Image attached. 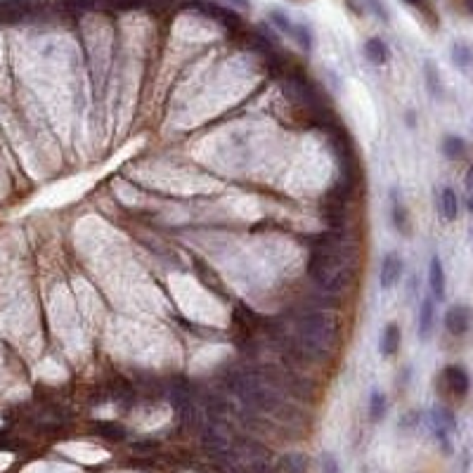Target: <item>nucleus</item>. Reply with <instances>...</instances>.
I'll return each instance as SVG.
<instances>
[{
    "label": "nucleus",
    "instance_id": "412c9836",
    "mask_svg": "<svg viewBox=\"0 0 473 473\" xmlns=\"http://www.w3.org/2000/svg\"><path fill=\"white\" fill-rule=\"evenodd\" d=\"M270 22H273V24L280 28V31H284V33H293V26L296 24H291L289 19H286V15H282L280 10H273V12H270Z\"/></svg>",
    "mask_w": 473,
    "mask_h": 473
},
{
    "label": "nucleus",
    "instance_id": "393cba45",
    "mask_svg": "<svg viewBox=\"0 0 473 473\" xmlns=\"http://www.w3.org/2000/svg\"><path fill=\"white\" fill-rule=\"evenodd\" d=\"M405 3H407V5H412V8L421 10V12H426V15L433 17V8H431V0H405Z\"/></svg>",
    "mask_w": 473,
    "mask_h": 473
},
{
    "label": "nucleus",
    "instance_id": "0eeeda50",
    "mask_svg": "<svg viewBox=\"0 0 473 473\" xmlns=\"http://www.w3.org/2000/svg\"><path fill=\"white\" fill-rule=\"evenodd\" d=\"M171 400H173V407H175V412L180 414L182 421H192L194 414H197V407H194V395H192V388H189L187 381H182V379H178V381L171 384Z\"/></svg>",
    "mask_w": 473,
    "mask_h": 473
},
{
    "label": "nucleus",
    "instance_id": "5701e85b",
    "mask_svg": "<svg viewBox=\"0 0 473 473\" xmlns=\"http://www.w3.org/2000/svg\"><path fill=\"white\" fill-rule=\"evenodd\" d=\"M426 78H429L426 80V83H429V90L438 97L440 95V83H438V71L433 64H426Z\"/></svg>",
    "mask_w": 473,
    "mask_h": 473
},
{
    "label": "nucleus",
    "instance_id": "a211bd4d",
    "mask_svg": "<svg viewBox=\"0 0 473 473\" xmlns=\"http://www.w3.org/2000/svg\"><path fill=\"white\" fill-rule=\"evenodd\" d=\"M393 225L397 227V232L402 234H409V216H407V209L397 201V197L393 194Z\"/></svg>",
    "mask_w": 473,
    "mask_h": 473
},
{
    "label": "nucleus",
    "instance_id": "20e7f679",
    "mask_svg": "<svg viewBox=\"0 0 473 473\" xmlns=\"http://www.w3.org/2000/svg\"><path fill=\"white\" fill-rule=\"evenodd\" d=\"M438 384H440L438 388H440L447 397H454V400L466 397V393H469V388H471L469 372L459 365H447L445 369H442Z\"/></svg>",
    "mask_w": 473,
    "mask_h": 473
},
{
    "label": "nucleus",
    "instance_id": "9d476101",
    "mask_svg": "<svg viewBox=\"0 0 473 473\" xmlns=\"http://www.w3.org/2000/svg\"><path fill=\"white\" fill-rule=\"evenodd\" d=\"M433 325H436V305L433 298H424L419 308V338H429L433 334Z\"/></svg>",
    "mask_w": 473,
    "mask_h": 473
},
{
    "label": "nucleus",
    "instance_id": "4468645a",
    "mask_svg": "<svg viewBox=\"0 0 473 473\" xmlns=\"http://www.w3.org/2000/svg\"><path fill=\"white\" fill-rule=\"evenodd\" d=\"M440 213L445 221H454L459 216V199L452 187H445L440 192Z\"/></svg>",
    "mask_w": 473,
    "mask_h": 473
},
{
    "label": "nucleus",
    "instance_id": "9b49d317",
    "mask_svg": "<svg viewBox=\"0 0 473 473\" xmlns=\"http://www.w3.org/2000/svg\"><path fill=\"white\" fill-rule=\"evenodd\" d=\"M429 286L436 298H440V301L445 298V270H442V263L438 256L431 258L429 265Z\"/></svg>",
    "mask_w": 473,
    "mask_h": 473
},
{
    "label": "nucleus",
    "instance_id": "7ed1b4c3",
    "mask_svg": "<svg viewBox=\"0 0 473 473\" xmlns=\"http://www.w3.org/2000/svg\"><path fill=\"white\" fill-rule=\"evenodd\" d=\"M284 90L293 102L303 105L305 109H310V112H322V107H325L322 105V95H320V90H317V85L305 76L303 71H291L289 76H286Z\"/></svg>",
    "mask_w": 473,
    "mask_h": 473
},
{
    "label": "nucleus",
    "instance_id": "39448f33",
    "mask_svg": "<svg viewBox=\"0 0 473 473\" xmlns=\"http://www.w3.org/2000/svg\"><path fill=\"white\" fill-rule=\"evenodd\" d=\"M429 426H431V433L436 436V440L440 442L442 449L449 454L452 452V442H449V436L454 433V429H457V421H454V414L452 409L438 405L431 409L429 414Z\"/></svg>",
    "mask_w": 473,
    "mask_h": 473
},
{
    "label": "nucleus",
    "instance_id": "c85d7f7f",
    "mask_svg": "<svg viewBox=\"0 0 473 473\" xmlns=\"http://www.w3.org/2000/svg\"><path fill=\"white\" fill-rule=\"evenodd\" d=\"M466 206H469V211L473 213V192H471V197H469V201H466Z\"/></svg>",
    "mask_w": 473,
    "mask_h": 473
},
{
    "label": "nucleus",
    "instance_id": "bb28decb",
    "mask_svg": "<svg viewBox=\"0 0 473 473\" xmlns=\"http://www.w3.org/2000/svg\"><path fill=\"white\" fill-rule=\"evenodd\" d=\"M466 189H469V192H473V166L469 169V173H466Z\"/></svg>",
    "mask_w": 473,
    "mask_h": 473
},
{
    "label": "nucleus",
    "instance_id": "cd10ccee",
    "mask_svg": "<svg viewBox=\"0 0 473 473\" xmlns=\"http://www.w3.org/2000/svg\"><path fill=\"white\" fill-rule=\"evenodd\" d=\"M464 8H466V12L473 15V0H464Z\"/></svg>",
    "mask_w": 473,
    "mask_h": 473
},
{
    "label": "nucleus",
    "instance_id": "f8f14e48",
    "mask_svg": "<svg viewBox=\"0 0 473 473\" xmlns=\"http://www.w3.org/2000/svg\"><path fill=\"white\" fill-rule=\"evenodd\" d=\"M400 327L395 325V322H390V325L384 327L381 332V345H379V350H381L384 357H393L397 353V348H400Z\"/></svg>",
    "mask_w": 473,
    "mask_h": 473
},
{
    "label": "nucleus",
    "instance_id": "aec40b11",
    "mask_svg": "<svg viewBox=\"0 0 473 473\" xmlns=\"http://www.w3.org/2000/svg\"><path fill=\"white\" fill-rule=\"evenodd\" d=\"M291 38L296 40V43L301 45L303 50H310V48H313V36H310L308 26H303V24H296V26H293V33H291Z\"/></svg>",
    "mask_w": 473,
    "mask_h": 473
},
{
    "label": "nucleus",
    "instance_id": "f3484780",
    "mask_svg": "<svg viewBox=\"0 0 473 473\" xmlns=\"http://www.w3.org/2000/svg\"><path fill=\"white\" fill-rule=\"evenodd\" d=\"M282 471L284 473H308V459L303 454H286L282 457Z\"/></svg>",
    "mask_w": 473,
    "mask_h": 473
},
{
    "label": "nucleus",
    "instance_id": "6e6552de",
    "mask_svg": "<svg viewBox=\"0 0 473 473\" xmlns=\"http://www.w3.org/2000/svg\"><path fill=\"white\" fill-rule=\"evenodd\" d=\"M473 327V310L469 305H452L445 313V329L452 336H466Z\"/></svg>",
    "mask_w": 473,
    "mask_h": 473
},
{
    "label": "nucleus",
    "instance_id": "f257e3e1",
    "mask_svg": "<svg viewBox=\"0 0 473 473\" xmlns=\"http://www.w3.org/2000/svg\"><path fill=\"white\" fill-rule=\"evenodd\" d=\"M308 275L320 289L343 291L355 280V249L336 234H322L308 258Z\"/></svg>",
    "mask_w": 473,
    "mask_h": 473
},
{
    "label": "nucleus",
    "instance_id": "a878e982",
    "mask_svg": "<svg viewBox=\"0 0 473 473\" xmlns=\"http://www.w3.org/2000/svg\"><path fill=\"white\" fill-rule=\"evenodd\" d=\"M369 3V8L374 10V15L379 17V19H388V15H386V10L381 8V5H379V0H367Z\"/></svg>",
    "mask_w": 473,
    "mask_h": 473
},
{
    "label": "nucleus",
    "instance_id": "1a4fd4ad",
    "mask_svg": "<svg viewBox=\"0 0 473 473\" xmlns=\"http://www.w3.org/2000/svg\"><path fill=\"white\" fill-rule=\"evenodd\" d=\"M402 270H405V263L397 253H386L381 261V273H379V282H381V289H393V286L400 282Z\"/></svg>",
    "mask_w": 473,
    "mask_h": 473
},
{
    "label": "nucleus",
    "instance_id": "b1692460",
    "mask_svg": "<svg viewBox=\"0 0 473 473\" xmlns=\"http://www.w3.org/2000/svg\"><path fill=\"white\" fill-rule=\"evenodd\" d=\"M322 473H341L338 461L334 459L332 454H325V457H322Z\"/></svg>",
    "mask_w": 473,
    "mask_h": 473
},
{
    "label": "nucleus",
    "instance_id": "f03ea898",
    "mask_svg": "<svg viewBox=\"0 0 473 473\" xmlns=\"http://www.w3.org/2000/svg\"><path fill=\"white\" fill-rule=\"evenodd\" d=\"M227 386L249 409H256V412H263L268 417H275L282 421H291L296 417V409L282 395L280 386H275L258 369H241V367L230 369Z\"/></svg>",
    "mask_w": 473,
    "mask_h": 473
},
{
    "label": "nucleus",
    "instance_id": "2eb2a0df",
    "mask_svg": "<svg viewBox=\"0 0 473 473\" xmlns=\"http://www.w3.org/2000/svg\"><path fill=\"white\" fill-rule=\"evenodd\" d=\"M466 152H469V145H466L459 135H447L445 140H442V154H445L447 159L457 161L464 157Z\"/></svg>",
    "mask_w": 473,
    "mask_h": 473
},
{
    "label": "nucleus",
    "instance_id": "6ab92c4d",
    "mask_svg": "<svg viewBox=\"0 0 473 473\" xmlns=\"http://www.w3.org/2000/svg\"><path fill=\"white\" fill-rule=\"evenodd\" d=\"M452 62L457 64L459 69H466L473 62V53H471V48H466L464 43H457L452 48Z\"/></svg>",
    "mask_w": 473,
    "mask_h": 473
},
{
    "label": "nucleus",
    "instance_id": "dca6fc26",
    "mask_svg": "<svg viewBox=\"0 0 473 473\" xmlns=\"http://www.w3.org/2000/svg\"><path fill=\"white\" fill-rule=\"evenodd\" d=\"M386 409H388L386 395L381 390H374V393L369 395V417H372V421H381L386 417Z\"/></svg>",
    "mask_w": 473,
    "mask_h": 473
},
{
    "label": "nucleus",
    "instance_id": "ddd939ff",
    "mask_svg": "<svg viewBox=\"0 0 473 473\" xmlns=\"http://www.w3.org/2000/svg\"><path fill=\"white\" fill-rule=\"evenodd\" d=\"M365 55L372 64H386L388 62V45L381 38H369L365 43Z\"/></svg>",
    "mask_w": 473,
    "mask_h": 473
},
{
    "label": "nucleus",
    "instance_id": "4be33fe9",
    "mask_svg": "<svg viewBox=\"0 0 473 473\" xmlns=\"http://www.w3.org/2000/svg\"><path fill=\"white\" fill-rule=\"evenodd\" d=\"M97 433H102V436H107V438H114V440H119V438H123V436H126V431L121 429V426H117V424H100V426H97Z\"/></svg>",
    "mask_w": 473,
    "mask_h": 473
},
{
    "label": "nucleus",
    "instance_id": "423d86ee",
    "mask_svg": "<svg viewBox=\"0 0 473 473\" xmlns=\"http://www.w3.org/2000/svg\"><path fill=\"white\" fill-rule=\"evenodd\" d=\"M189 10H194V12L209 17V19L218 22V24H223L225 28H239L241 26V17L232 12L230 8H225V5H218L213 3V0H187Z\"/></svg>",
    "mask_w": 473,
    "mask_h": 473
}]
</instances>
